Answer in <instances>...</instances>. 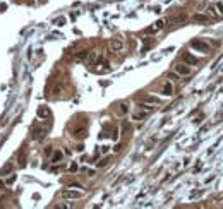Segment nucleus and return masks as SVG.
<instances>
[{"label":"nucleus","mask_w":223,"mask_h":209,"mask_svg":"<svg viewBox=\"0 0 223 209\" xmlns=\"http://www.w3.org/2000/svg\"><path fill=\"white\" fill-rule=\"evenodd\" d=\"M191 46L192 48H196V50H199V52H204V53L209 52V45L204 43V41H201V40H194V41L191 43Z\"/></svg>","instance_id":"1"},{"label":"nucleus","mask_w":223,"mask_h":209,"mask_svg":"<svg viewBox=\"0 0 223 209\" xmlns=\"http://www.w3.org/2000/svg\"><path fill=\"white\" fill-rule=\"evenodd\" d=\"M173 70H175L177 74L180 75V77L191 74V69H189V65H187V64H177L175 67H173Z\"/></svg>","instance_id":"2"},{"label":"nucleus","mask_w":223,"mask_h":209,"mask_svg":"<svg viewBox=\"0 0 223 209\" xmlns=\"http://www.w3.org/2000/svg\"><path fill=\"white\" fill-rule=\"evenodd\" d=\"M110 48L111 52H122L124 50V40H120V38H113L110 41Z\"/></svg>","instance_id":"3"},{"label":"nucleus","mask_w":223,"mask_h":209,"mask_svg":"<svg viewBox=\"0 0 223 209\" xmlns=\"http://www.w3.org/2000/svg\"><path fill=\"white\" fill-rule=\"evenodd\" d=\"M163 27H165V21L161 19V21H156L151 27H148V29H146V33H148V34H153V33H158L160 29H163Z\"/></svg>","instance_id":"4"},{"label":"nucleus","mask_w":223,"mask_h":209,"mask_svg":"<svg viewBox=\"0 0 223 209\" xmlns=\"http://www.w3.org/2000/svg\"><path fill=\"white\" fill-rule=\"evenodd\" d=\"M62 197H65V199H79V197H82V194L76 192V190H62Z\"/></svg>","instance_id":"5"},{"label":"nucleus","mask_w":223,"mask_h":209,"mask_svg":"<svg viewBox=\"0 0 223 209\" xmlns=\"http://www.w3.org/2000/svg\"><path fill=\"white\" fill-rule=\"evenodd\" d=\"M161 94H163V96H172V94H173V86H172V82H165L163 86H161Z\"/></svg>","instance_id":"6"},{"label":"nucleus","mask_w":223,"mask_h":209,"mask_svg":"<svg viewBox=\"0 0 223 209\" xmlns=\"http://www.w3.org/2000/svg\"><path fill=\"white\" fill-rule=\"evenodd\" d=\"M72 135H74L76 139H84L86 135H88V129L86 127H79V129H76L72 132Z\"/></svg>","instance_id":"7"},{"label":"nucleus","mask_w":223,"mask_h":209,"mask_svg":"<svg viewBox=\"0 0 223 209\" xmlns=\"http://www.w3.org/2000/svg\"><path fill=\"white\" fill-rule=\"evenodd\" d=\"M98 62V52H89L86 57V64L88 65H95Z\"/></svg>","instance_id":"8"},{"label":"nucleus","mask_w":223,"mask_h":209,"mask_svg":"<svg viewBox=\"0 0 223 209\" xmlns=\"http://www.w3.org/2000/svg\"><path fill=\"white\" fill-rule=\"evenodd\" d=\"M182 59L186 60L187 64H192V65H196L197 62H199V60H197L194 55H191V53H184V55H182Z\"/></svg>","instance_id":"9"},{"label":"nucleus","mask_w":223,"mask_h":209,"mask_svg":"<svg viewBox=\"0 0 223 209\" xmlns=\"http://www.w3.org/2000/svg\"><path fill=\"white\" fill-rule=\"evenodd\" d=\"M192 19H194L196 22H208V21H209V17L204 16V14H194V16H192Z\"/></svg>","instance_id":"10"},{"label":"nucleus","mask_w":223,"mask_h":209,"mask_svg":"<svg viewBox=\"0 0 223 209\" xmlns=\"http://www.w3.org/2000/svg\"><path fill=\"white\" fill-rule=\"evenodd\" d=\"M64 158V154L60 153V151H53V156H52V163H60Z\"/></svg>","instance_id":"11"},{"label":"nucleus","mask_w":223,"mask_h":209,"mask_svg":"<svg viewBox=\"0 0 223 209\" xmlns=\"http://www.w3.org/2000/svg\"><path fill=\"white\" fill-rule=\"evenodd\" d=\"M143 101L149 103V105H158L160 100H158V98H154V96H144V98H143Z\"/></svg>","instance_id":"12"},{"label":"nucleus","mask_w":223,"mask_h":209,"mask_svg":"<svg viewBox=\"0 0 223 209\" xmlns=\"http://www.w3.org/2000/svg\"><path fill=\"white\" fill-rule=\"evenodd\" d=\"M88 50H81V52H77L76 53V60H86V57H88Z\"/></svg>","instance_id":"13"},{"label":"nucleus","mask_w":223,"mask_h":209,"mask_svg":"<svg viewBox=\"0 0 223 209\" xmlns=\"http://www.w3.org/2000/svg\"><path fill=\"white\" fill-rule=\"evenodd\" d=\"M127 112H129V106L125 103H120V105H118V113H120V115H125Z\"/></svg>","instance_id":"14"},{"label":"nucleus","mask_w":223,"mask_h":209,"mask_svg":"<svg viewBox=\"0 0 223 209\" xmlns=\"http://www.w3.org/2000/svg\"><path fill=\"white\" fill-rule=\"evenodd\" d=\"M11 172H12V163H9L7 166H4V168H2L0 175H4V177H5V173H11Z\"/></svg>","instance_id":"15"},{"label":"nucleus","mask_w":223,"mask_h":209,"mask_svg":"<svg viewBox=\"0 0 223 209\" xmlns=\"http://www.w3.org/2000/svg\"><path fill=\"white\" fill-rule=\"evenodd\" d=\"M38 115H40V117H48V110L47 108H40V110H38Z\"/></svg>","instance_id":"16"},{"label":"nucleus","mask_w":223,"mask_h":209,"mask_svg":"<svg viewBox=\"0 0 223 209\" xmlns=\"http://www.w3.org/2000/svg\"><path fill=\"white\" fill-rule=\"evenodd\" d=\"M14 182H16V175H11V177H9V178L5 180V183H7V185H12Z\"/></svg>","instance_id":"17"},{"label":"nucleus","mask_w":223,"mask_h":209,"mask_svg":"<svg viewBox=\"0 0 223 209\" xmlns=\"http://www.w3.org/2000/svg\"><path fill=\"white\" fill-rule=\"evenodd\" d=\"M168 77H170L172 81H179V77H180V75L177 74V72H170V74H168Z\"/></svg>","instance_id":"18"},{"label":"nucleus","mask_w":223,"mask_h":209,"mask_svg":"<svg viewBox=\"0 0 223 209\" xmlns=\"http://www.w3.org/2000/svg\"><path fill=\"white\" fill-rule=\"evenodd\" d=\"M52 153H53V147H52V146H47V147H45V154L50 156Z\"/></svg>","instance_id":"19"},{"label":"nucleus","mask_w":223,"mask_h":209,"mask_svg":"<svg viewBox=\"0 0 223 209\" xmlns=\"http://www.w3.org/2000/svg\"><path fill=\"white\" fill-rule=\"evenodd\" d=\"M209 12H211V16L218 17V12H216V7H215V5H211V7H209Z\"/></svg>","instance_id":"20"},{"label":"nucleus","mask_w":223,"mask_h":209,"mask_svg":"<svg viewBox=\"0 0 223 209\" xmlns=\"http://www.w3.org/2000/svg\"><path fill=\"white\" fill-rule=\"evenodd\" d=\"M106 163H108V158H105V160H101L100 163H98V166H105Z\"/></svg>","instance_id":"21"},{"label":"nucleus","mask_w":223,"mask_h":209,"mask_svg":"<svg viewBox=\"0 0 223 209\" xmlns=\"http://www.w3.org/2000/svg\"><path fill=\"white\" fill-rule=\"evenodd\" d=\"M70 172H76V170H77V165H76V163H72V165H70V168H69Z\"/></svg>","instance_id":"22"},{"label":"nucleus","mask_w":223,"mask_h":209,"mask_svg":"<svg viewBox=\"0 0 223 209\" xmlns=\"http://www.w3.org/2000/svg\"><path fill=\"white\" fill-rule=\"evenodd\" d=\"M76 149H77V151H84V146H82V144H77V147H76Z\"/></svg>","instance_id":"23"}]
</instances>
